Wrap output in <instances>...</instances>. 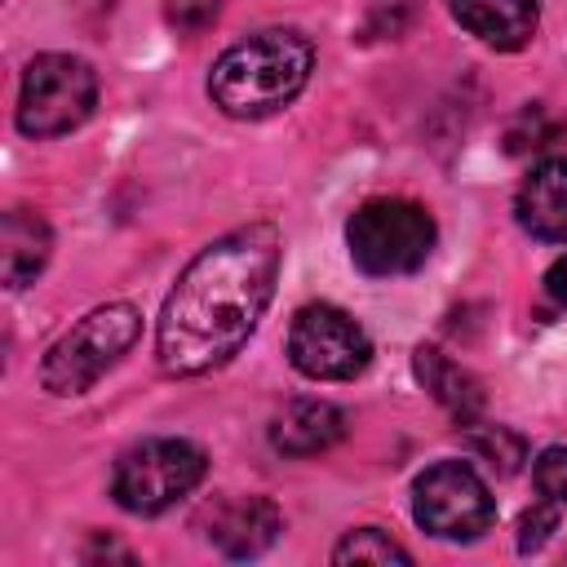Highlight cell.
I'll list each match as a JSON object with an SVG mask.
<instances>
[{"mask_svg": "<svg viewBox=\"0 0 567 567\" xmlns=\"http://www.w3.org/2000/svg\"><path fill=\"white\" fill-rule=\"evenodd\" d=\"M288 359L310 381H350L372 363V341L341 306L310 301L292 315Z\"/></svg>", "mask_w": 567, "mask_h": 567, "instance_id": "52a82bcc", "label": "cell"}, {"mask_svg": "<svg viewBox=\"0 0 567 567\" xmlns=\"http://www.w3.org/2000/svg\"><path fill=\"white\" fill-rule=\"evenodd\" d=\"M208 474V456L190 439H146L115 461L111 496L128 514H164Z\"/></svg>", "mask_w": 567, "mask_h": 567, "instance_id": "5b68a950", "label": "cell"}, {"mask_svg": "<svg viewBox=\"0 0 567 567\" xmlns=\"http://www.w3.org/2000/svg\"><path fill=\"white\" fill-rule=\"evenodd\" d=\"M545 288H549V297H554V301H563V306H567V252H563V257L549 266Z\"/></svg>", "mask_w": 567, "mask_h": 567, "instance_id": "44dd1931", "label": "cell"}, {"mask_svg": "<svg viewBox=\"0 0 567 567\" xmlns=\"http://www.w3.org/2000/svg\"><path fill=\"white\" fill-rule=\"evenodd\" d=\"M447 9L470 35H478L501 53L523 49L540 22L536 0H447Z\"/></svg>", "mask_w": 567, "mask_h": 567, "instance_id": "7c38bea8", "label": "cell"}, {"mask_svg": "<svg viewBox=\"0 0 567 567\" xmlns=\"http://www.w3.org/2000/svg\"><path fill=\"white\" fill-rule=\"evenodd\" d=\"M412 514L416 523L439 540H474L492 527L496 501L487 483L465 461H439L430 465L412 487Z\"/></svg>", "mask_w": 567, "mask_h": 567, "instance_id": "ba28073f", "label": "cell"}, {"mask_svg": "<svg viewBox=\"0 0 567 567\" xmlns=\"http://www.w3.org/2000/svg\"><path fill=\"white\" fill-rule=\"evenodd\" d=\"M142 332V315L128 301H111L71 323L40 363V385L49 394H84L106 368H115Z\"/></svg>", "mask_w": 567, "mask_h": 567, "instance_id": "277c9868", "label": "cell"}, {"mask_svg": "<svg viewBox=\"0 0 567 567\" xmlns=\"http://www.w3.org/2000/svg\"><path fill=\"white\" fill-rule=\"evenodd\" d=\"M53 235L35 208H9L0 221V279L4 288H27L49 261Z\"/></svg>", "mask_w": 567, "mask_h": 567, "instance_id": "4fadbf2b", "label": "cell"}, {"mask_svg": "<svg viewBox=\"0 0 567 567\" xmlns=\"http://www.w3.org/2000/svg\"><path fill=\"white\" fill-rule=\"evenodd\" d=\"M412 368H416V377H421V385L461 421V425H470L478 412H483V385L456 363V359H447L443 350H434V346H416V354H412Z\"/></svg>", "mask_w": 567, "mask_h": 567, "instance_id": "5bb4252c", "label": "cell"}, {"mask_svg": "<svg viewBox=\"0 0 567 567\" xmlns=\"http://www.w3.org/2000/svg\"><path fill=\"white\" fill-rule=\"evenodd\" d=\"M346 248L363 275H412L434 252V217L412 199H363L346 221Z\"/></svg>", "mask_w": 567, "mask_h": 567, "instance_id": "3957f363", "label": "cell"}, {"mask_svg": "<svg viewBox=\"0 0 567 567\" xmlns=\"http://www.w3.org/2000/svg\"><path fill=\"white\" fill-rule=\"evenodd\" d=\"M279 532L284 518L266 496H230L208 509V540L226 558H257L279 540Z\"/></svg>", "mask_w": 567, "mask_h": 567, "instance_id": "9c48e42d", "label": "cell"}, {"mask_svg": "<svg viewBox=\"0 0 567 567\" xmlns=\"http://www.w3.org/2000/svg\"><path fill=\"white\" fill-rule=\"evenodd\" d=\"M549 532H558V501H540V505H532L527 514H523V523H518V549L523 554H536L545 540H549Z\"/></svg>", "mask_w": 567, "mask_h": 567, "instance_id": "ffe728a7", "label": "cell"}, {"mask_svg": "<svg viewBox=\"0 0 567 567\" xmlns=\"http://www.w3.org/2000/svg\"><path fill=\"white\" fill-rule=\"evenodd\" d=\"M346 434V412L328 399H292L270 421V447L284 456H319Z\"/></svg>", "mask_w": 567, "mask_h": 567, "instance_id": "8fae6325", "label": "cell"}, {"mask_svg": "<svg viewBox=\"0 0 567 567\" xmlns=\"http://www.w3.org/2000/svg\"><path fill=\"white\" fill-rule=\"evenodd\" d=\"M315 49L292 27L257 31L230 44L208 71V97L235 120H261L284 111L310 80Z\"/></svg>", "mask_w": 567, "mask_h": 567, "instance_id": "7a4b0ae2", "label": "cell"}, {"mask_svg": "<svg viewBox=\"0 0 567 567\" xmlns=\"http://www.w3.org/2000/svg\"><path fill=\"white\" fill-rule=\"evenodd\" d=\"M332 563H412V554L381 527H359L346 532L332 549Z\"/></svg>", "mask_w": 567, "mask_h": 567, "instance_id": "2e32d148", "label": "cell"}, {"mask_svg": "<svg viewBox=\"0 0 567 567\" xmlns=\"http://www.w3.org/2000/svg\"><path fill=\"white\" fill-rule=\"evenodd\" d=\"M554 137H558V124L545 115V106H527V111L509 124L505 146H509V151H540V146H549Z\"/></svg>", "mask_w": 567, "mask_h": 567, "instance_id": "e0dca14e", "label": "cell"}, {"mask_svg": "<svg viewBox=\"0 0 567 567\" xmlns=\"http://www.w3.org/2000/svg\"><path fill=\"white\" fill-rule=\"evenodd\" d=\"M97 102V75L84 58L71 53H40L18 93V128L27 137H58L80 128L93 115Z\"/></svg>", "mask_w": 567, "mask_h": 567, "instance_id": "8992f818", "label": "cell"}, {"mask_svg": "<svg viewBox=\"0 0 567 567\" xmlns=\"http://www.w3.org/2000/svg\"><path fill=\"white\" fill-rule=\"evenodd\" d=\"M465 447L478 461H487L492 470H501V474H514L527 461V443L505 425H470L465 430Z\"/></svg>", "mask_w": 567, "mask_h": 567, "instance_id": "9a60e30c", "label": "cell"}, {"mask_svg": "<svg viewBox=\"0 0 567 567\" xmlns=\"http://www.w3.org/2000/svg\"><path fill=\"white\" fill-rule=\"evenodd\" d=\"M279 257L284 244L270 221H248L213 239L182 270L159 310V368L173 377H199L235 359L275 297Z\"/></svg>", "mask_w": 567, "mask_h": 567, "instance_id": "6da1fadb", "label": "cell"}, {"mask_svg": "<svg viewBox=\"0 0 567 567\" xmlns=\"http://www.w3.org/2000/svg\"><path fill=\"white\" fill-rule=\"evenodd\" d=\"M532 478H536L540 496L567 505V447H545L532 465Z\"/></svg>", "mask_w": 567, "mask_h": 567, "instance_id": "d6986e66", "label": "cell"}, {"mask_svg": "<svg viewBox=\"0 0 567 567\" xmlns=\"http://www.w3.org/2000/svg\"><path fill=\"white\" fill-rule=\"evenodd\" d=\"M217 13H221V0H168V4H164L168 27H177L182 35L208 31V27L217 22Z\"/></svg>", "mask_w": 567, "mask_h": 567, "instance_id": "ac0fdd59", "label": "cell"}, {"mask_svg": "<svg viewBox=\"0 0 567 567\" xmlns=\"http://www.w3.org/2000/svg\"><path fill=\"white\" fill-rule=\"evenodd\" d=\"M514 213H518V226L532 239L567 244V159L563 155L540 159L523 177L518 199H514Z\"/></svg>", "mask_w": 567, "mask_h": 567, "instance_id": "30bf717a", "label": "cell"}]
</instances>
